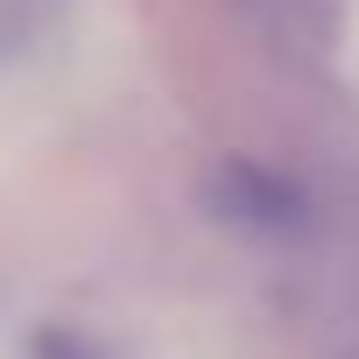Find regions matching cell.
<instances>
[{
  "label": "cell",
  "mask_w": 359,
  "mask_h": 359,
  "mask_svg": "<svg viewBox=\"0 0 359 359\" xmlns=\"http://www.w3.org/2000/svg\"><path fill=\"white\" fill-rule=\"evenodd\" d=\"M205 212L233 233H261V240H303L317 205L289 169L261 162V155H219L205 176Z\"/></svg>",
  "instance_id": "obj_1"
},
{
  "label": "cell",
  "mask_w": 359,
  "mask_h": 359,
  "mask_svg": "<svg viewBox=\"0 0 359 359\" xmlns=\"http://www.w3.org/2000/svg\"><path fill=\"white\" fill-rule=\"evenodd\" d=\"M43 359H99L78 331H43Z\"/></svg>",
  "instance_id": "obj_2"
}]
</instances>
